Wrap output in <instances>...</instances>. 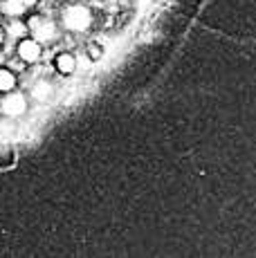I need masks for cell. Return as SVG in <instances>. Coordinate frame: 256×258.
<instances>
[{
	"label": "cell",
	"mask_w": 256,
	"mask_h": 258,
	"mask_svg": "<svg viewBox=\"0 0 256 258\" xmlns=\"http://www.w3.org/2000/svg\"><path fill=\"white\" fill-rule=\"evenodd\" d=\"M63 21H66V27L72 29V32H83L90 25V12L86 7H70Z\"/></svg>",
	"instance_id": "1"
},
{
	"label": "cell",
	"mask_w": 256,
	"mask_h": 258,
	"mask_svg": "<svg viewBox=\"0 0 256 258\" xmlns=\"http://www.w3.org/2000/svg\"><path fill=\"white\" fill-rule=\"evenodd\" d=\"M27 103L25 99L21 97V94H12V97H7L3 101V112L5 115H21V112H25Z\"/></svg>",
	"instance_id": "2"
},
{
	"label": "cell",
	"mask_w": 256,
	"mask_h": 258,
	"mask_svg": "<svg viewBox=\"0 0 256 258\" xmlns=\"http://www.w3.org/2000/svg\"><path fill=\"white\" fill-rule=\"evenodd\" d=\"M32 27H34V34H36L38 41H50V38L54 36V25L50 21H32Z\"/></svg>",
	"instance_id": "3"
},
{
	"label": "cell",
	"mask_w": 256,
	"mask_h": 258,
	"mask_svg": "<svg viewBox=\"0 0 256 258\" xmlns=\"http://www.w3.org/2000/svg\"><path fill=\"white\" fill-rule=\"evenodd\" d=\"M18 54H21L25 61H36L38 54H41V47H38L36 41H23L18 45Z\"/></svg>",
	"instance_id": "4"
},
{
	"label": "cell",
	"mask_w": 256,
	"mask_h": 258,
	"mask_svg": "<svg viewBox=\"0 0 256 258\" xmlns=\"http://www.w3.org/2000/svg\"><path fill=\"white\" fill-rule=\"evenodd\" d=\"M75 66H77V61H75V56H70V54H58L56 56V70L58 72L70 74V72H75Z\"/></svg>",
	"instance_id": "5"
},
{
	"label": "cell",
	"mask_w": 256,
	"mask_h": 258,
	"mask_svg": "<svg viewBox=\"0 0 256 258\" xmlns=\"http://www.w3.org/2000/svg\"><path fill=\"white\" fill-rule=\"evenodd\" d=\"M3 12L9 14V16H21V14L25 12V3H23V0H7V3L3 5Z\"/></svg>",
	"instance_id": "6"
},
{
	"label": "cell",
	"mask_w": 256,
	"mask_h": 258,
	"mask_svg": "<svg viewBox=\"0 0 256 258\" xmlns=\"http://www.w3.org/2000/svg\"><path fill=\"white\" fill-rule=\"evenodd\" d=\"M14 86H16V79H14V74L7 72V70H0V90L7 92V90H12Z\"/></svg>",
	"instance_id": "7"
},
{
	"label": "cell",
	"mask_w": 256,
	"mask_h": 258,
	"mask_svg": "<svg viewBox=\"0 0 256 258\" xmlns=\"http://www.w3.org/2000/svg\"><path fill=\"white\" fill-rule=\"evenodd\" d=\"M50 86H47V83H38L36 88H34V97L36 99H41V101H47V99H50Z\"/></svg>",
	"instance_id": "8"
},
{
	"label": "cell",
	"mask_w": 256,
	"mask_h": 258,
	"mask_svg": "<svg viewBox=\"0 0 256 258\" xmlns=\"http://www.w3.org/2000/svg\"><path fill=\"white\" fill-rule=\"evenodd\" d=\"M9 34H12V36H21V34H25V25H23V23H12Z\"/></svg>",
	"instance_id": "9"
},
{
	"label": "cell",
	"mask_w": 256,
	"mask_h": 258,
	"mask_svg": "<svg viewBox=\"0 0 256 258\" xmlns=\"http://www.w3.org/2000/svg\"><path fill=\"white\" fill-rule=\"evenodd\" d=\"M90 56H92V58H99V56H101V49H99V45H92V49H90Z\"/></svg>",
	"instance_id": "10"
},
{
	"label": "cell",
	"mask_w": 256,
	"mask_h": 258,
	"mask_svg": "<svg viewBox=\"0 0 256 258\" xmlns=\"http://www.w3.org/2000/svg\"><path fill=\"white\" fill-rule=\"evenodd\" d=\"M23 3H25V7H29V5H34L36 0H23Z\"/></svg>",
	"instance_id": "11"
},
{
	"label": "cell",
	"mask_w": 256,
	"mask_h": 258,
	"mask_svg": "<svg viewBox=\"0 0 256 258\" xmlns=\"http://www.w3.org/2000/svg\"><path fill=\"white\" fill-rule=\"evenodd\" d=\"M0 41H3V34H0Z\"/></svg>",
	"instance_id": "12"
}]
</instances>
